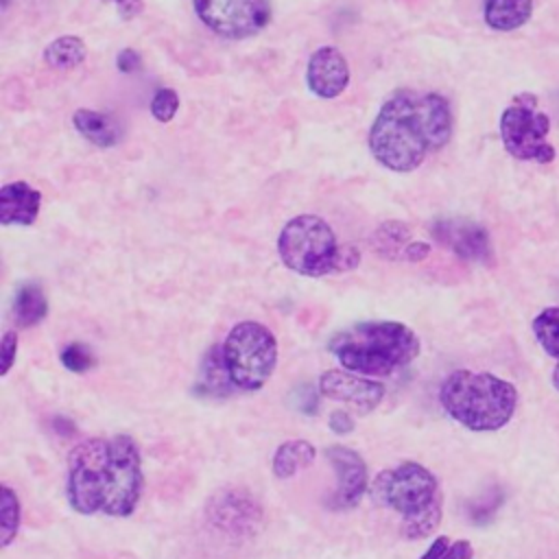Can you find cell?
Instances as JSON below:
<instances>
[{
	"label": "cell",
	"mask_w": 559,
	"mask_h": 559,
	"mask_svg": "<svg viewBox=\"0 0 559 559\" xmlns=\"http://www.w3.org/2000/svg\"><path fill=\"white\" fill-rule=\"evenodd\" d=\"M144 487L138 443L129 435L92 437L68 456L66 496L76 513L127 518Z\"/></svg>",
	"instance_id": "6da1fadb"
},
{
	"label": "cell",
	"mask_w": 559,
	"mask_h": 559,
	"mask_svg": "<svg viewBox=\"0 0 559 559\" xmlns=\"http://www.w3.org/2000/svg\"><path fill=\"white\" fill-rule=\"evenodd\" d=\"M450 138L452 111L441 94L400 90L380 107L369 131V151L384 168L411 173Z\"/></svg>",
	"instance_id": "7a4b0ae2"
},
{
	"label": "cell",
	"mask_w": 559,
	"mask_h": 559,
	"mask_svg": "<svg viewBox=\"0 0 559 559\" xmlns=\"http://www.w3.org/2000/svg\"><path fill=\"white\" fill-rule=\"evenodd\" d=\"M328 347L343 369L360 376H391L421 352L419 336L400 321L356 323L336 332Z\"/></svg>",
	"instance_id": "3957f363"
},
{
	"label": "cell",
	"mask_w": 559,
	"mask_h": 559,
	"mask_svg": "<svg viewBox=\"0 0 559 559\" xmlns=\"http://www.w3.org/2000/svg\"><path fill=\"white\" fill-rule=\"evenodd\" d=\"M439 400L445 413L461 426L489 432L511 421L518 406V391L511 382L493 373L459 369L443 380Z\"/></svg>",
	"instance_id": "277c9868"
},
{
	"label": "cell",
	"mask_w": 559,
	"mask_h": 559,
	"mask_svg": "<svg viewBox=\"0 0 559 559\" xmlns=\"http://www.w3.org/2000/svg\"><path fill=\"white\" fill-rule=\"evenodd\" d=\"M371 493L382 507L404 518L402 533L408 539L430 535L441 522L443 498L439 480L415 461H402L391 469H382L371 485Z\"/></svg>",
	"instance_id": "5b68a950"
},
{
	"label": "cell",
	"mask_w": 559,
	"mask_h": 559,
	"mask_svg": "<svg viewBox=\"0 0 559 559\" xmlns=\"http://www.w3.org/2000/svg\"><path fill=\"white\" fill-rule=\"evenodd\" d=\"M277 253L286 269L306 277H323L358 266V249L341 247L332 227L314 214L290 218L277 236Z\"/></svg>",
	"instance_id": "8992f818"
},
{
	"label": "cell",
	"mask_w": 559,
	"mask_h": 559,
	"mask_svg": "<svg viewBox=\"0 0 559 559\" xmlns=\"http://www.w3.org/2000/svg\"><path fill=\"white\" fill-rule=\"evenodd\" d=\"M229 382L240 391L262 389L277 365V341L273 332L258 321L236 323L221 347Z\"/></svg>",
	"instance_id": "52a82bcc"
},
{
	"label": "cell",
	"mask_w": 559,
	"mask_h": 559,
	"mask_svg": "<svg viewBox=\"0 0 559 559\" xmlns=\"http://www.w3.org/2000/svg\"><path fill=\"white\" fill-rule=\"evenodd\" d=\"M550 131L548 116L537 107V98L520 94L500 116V138L509 155L522 162L550 164L555 148L546 142Z\"/></svg>",
	"instance_id": "ba28073f"
},
{
	"label": "cell",
	"mask_w": 559,
	"mask_h": 559,
	"mask_svg": "<svg viewBox=\"0 0 559 559\" xmlns=\"http://www.w3.org/2000/svg\"><path fill=\"white\" fill-rule=\"evenodd\" d=\"M199 20L221 37L245 39L271 20V0H192Z\"/></svg>",
	"instance_id": "9c48e42d"
},
{
	"label": "cell",
	"mask_w": 559,
	"mask_h": 559,
	"mask_svg": "<svg viewBox=\"0 0 559 559\" xmlns=\"http://www.w3.org/2000/svg\"><path fill=\"white\" fill-rule=\"evenodd\" d=\"M319 391L336 402L349 404L356 413H371L384 397V384L354 371L328 369L319 378Z\"/></svg>",
	"instance_id": "30bf717a"
},
{
	"label": "cell",
	"mask_w": 559,
	"mask_h": 559,
	"mask_svg": "<svg viewBox=\"0 0 559 559\" xmlns=\"http://www.w3.org/2000/svg\"><path fill=\"white\" fill-rule=\"evenodd\" d=\"M432 236L454 251L463 260L472 262H489L491 260V242L485 227L465 218H439L430 227Z\"/></svg>",
	"instance_id": "8fae6325"
},
{
	"label": "cell",
	"mask_w": 559,
	"mask_h": 559,
	"mask_svg": "<svg viewBox=\"0 0 559 559\" xmlns=\"http://www.w3.org/2000/svg\"><path fill=\"white\" fill-rule=\"evenodd\" d=\"M325 459L332 463V467L336 469V478H338L334 504L341 509L356 507L369 485L367 465H365L362 456L347 445H328Z\"/></svg>",
	"instance_id": "7c38bea8"
},
{
	"label": "cell",
	"mask_w": 559,
	"mask_h": 559,
	"mask_svg": "<svg viewBox=\"0 0 559 559\" xmlns=\"http://www.w3.org/2000/svg\"><path fill=\"white\" fill-rule=\"evenodd\" d=\"M306 81L310 92L321 98L341 96L349 83V66L343 52L334 46L317 48L308 59Z\"/></svg>",
	"instance_id": "4fadbf2b"
},
{
	"label": "cell",
	"mask_w": 559,
	"mask_h": 559,
	"mask_svg": "<svg viewBox=\"0 0 559 559\" xmlns=\"http://www.w3.org/2000/svg\"><path fill=\"white\" fill-rule=\"evenodd\" d=\"M41 207V192L26 181L4 183L0 190V223L33 225Z\"/></svg>",
	"instance_id": "5bb4252c"
},
{
	"label": "cell",
	"mask_w": 559,
	"mask_h": 559,
	"mask_svg": "<svg viewBox=\"0 0 559 559\" xmlns=\"http://www.w3.org/2000/svg\"><path fill=\"white\" fill-rule=\"evenodd\" d=\"M72 124L90 144L100 148H111L122 140V127L111 114L76 109L72 116Z\"/></svg>",
	"instance_id": "9a60e30c"
},
{
	"label": "cell",
	"mask_w": 559,
	"mask_h": 559,
	"mask_svg": "<svg viewBox=\"0 0 559 559\" xmlns=\"http://www.w3.org/2000/svg\"><path fill=\"white\" fill-rule=\"evenodd\" d=\"M533 0H485V22L493 31H515L528 22Z\"/></svg>",
	"instance_id": "2e32d148"
},
{
	"label": "cell",
	"mask_w": 559,
	"mask_h": 559,
	"mask_svg": "<svg viewBox=\"0 0 559 559\" xmlns=\"http://www.w3.org/2000/svg\"><path fill=\"white\" fill-rule=\"evenodd\" d=\"M314 456H317V452L310 441H306V439L284 441L273 454V474L280 480H288L297 472L306 469L314 461Z\"/></svg>",
	"instance_id": "e0dca14e"
},
{
	"label": "cell",
	"mask_w": 559,
	"mask_h": 559,
	"mask_svg": "<svg viewBox=\"0 0 559 559\" xmlns=\"http://www.w3.org/2000/svg\"><path fill=\"white\" fill-rule=\"evenodd\" d=\"M48 312L44 288L37 282H24L13 297V319L20 328L37 325Z\"/></svg>",
	"instance_id": "ac0fdd59"
},
{
	"label": "cell",
	"mask_w": 559,
	"mask_h": 559,
	"mask_svg": "<svg viewBox=\"0 0 559 559\" xmlns=\"http://www.w3.org/2000/svg\"><path fill=\"white\" fill-rule=\"evenodd\" d=\"M85 44L76 35H63L44 48V61L52 70H72L85 59Z\"/></svg>",
	"instance_id": "d6986e66"
},
{
	"label": "cell",
	"mask_w": 559,
	"mask_h": 559,
	"mask_svg": "<svg viewBox=\"0 0 559 559\" xmlns=\"http://www.w3.org/2000/svg\"><path fill=\"white\" fill-rule=\"evenodd\" d=\"M408 242H411V229H408L406 223H400V221L382 223L373 231V238H371L373 251L382 258H389V260L404 258V249H406Z\"/></svg>",
	"instance_id": "ffe728a7"
},
{
	"label": "cell",
	"mask_w": 559,
	"mask_h": 559,
	"mask_svg": "<svg viewBox=\"0 0 559 559\" xmlns=\"http://www.w3.org/2000/svg\"><path fill=\"white\" fill-rule=\"evenodd\" d=\"M533 334L542 349L559 360V308L550 306L533 319Z\"/></svg>",
	"instance_id": "44dd1931"
},
{
	"label": "cell",
	"mask_w": 559,
	"mask_h": 559,
	"mask_svg": "<svg viewBox=\"0 0 559 559\" xmlns=\"http://www.w3.org/2000/svg\"><path fill=\"white\" fill-rule=\"evenodd\" d=\"M20 500L17 493L2 485V498H0V546L7 548L20 528Z\"/></svg>",
	"instance_id": "7402d4cb"
},
{
	"label": "cell",
	"mask_w": 559,
	"mask_h": 559,
	"mask_svg": "<svg viewBox=\"0 0 559 559\" xmlns=\"http://www.w3.org/2000/svg\"><path fill=\"white\" fill-rule=\"evenodd\" d=\"M419 559H474V548L467 539L450 542L448 537H437L430 548Z\"/></svg>",
	"instance_id": "603a6c76"
},
{
	"label": "cell",
	"mask_w": 559,
	"mask_h": 559,
	"mask_svg": "<svg viewBox=\"0 0 559 559\" xmlns=\"http://www.w3.org/2000/svg\"><path fill=\"white\" fill-rule=\"evenodd\" d=\"M59 358H61V365H63L68 371H72V373H83V371H87V369L94 365V356H92L90 347L83 345V343H70V345H66V347L61 349Z\"/></svg>",
	"instance_id": "cb8c5ba5"
},
{
	"label": "cell",
	"mask_w": 559,
	"mask_h": 559,
	"mask_svg": "<svg viewBox=\"0 0 559 559\" xmlns=\"http://www.w3.org/2000/svg\"><path fill=\"white\" fill-rule=\"evenodd\" d=\"M177 109H179V96L175 90L162 87L155 92V96L151 100V114L157 122H170L173 116L177 114Z\"/></svg>",
	"instance_id": "d4e9b609"
},
{
	"label": "cell",
	"mask_w": 559,
	"mask_h": 559,
	"mask_svg": "<svg viewBox=\"0 0 559 559\" xmlns=\"http://www.w3.org/2000/svg\"><path fill=\"white\" fill-rule=\"evenodd\" d=\"M0 354H2V376L9 373L15 356H17V334L13 330H7L2 334V343H0Z\"/></svg>",
	"instance_id": "484cf974"
},
{
	"label": "cell",
	"mask_w": 559,
	"mask_h": 559,
	"mask_svg": "<svg viewBox=\"0 0 559 559\" xmlns=\"http://www.w3.org/2000/svg\"><path fill=\"white\" fill-rule=\"evenodd\" d=\"M330 428L336 432V435H347L354 430V417L345 411H334L330 415Z\"/></svg>",
	"instance_id": "4316f807"
},
{
	"label": "cell",
	"mask_w": 559,
	"mask_h": 559,
	"mask_svg": "<svg viewBox=\"0 0 559 559\" xmlns=\"http://www.w3.org/2000/svg\"><path fill=\"white\" fill-rule=\"evenodd\" d=\"M140 63H142V59L133 48H124L116 57V66H118L120 72H133V70H138Z\"/></svg>",
	"instance_id": "83f0119b"
},
{
	"label": "cell",
	"mask_w": 559,
	"mask_h": 559,
	"mask_svg": "<svg viewBox=\"0 0 559 559\" xmlns=\"http://www.w3.org/2000/svg\"><path fill=\"white\" fill-rule=\"evenodd\" d=\"M430 253V245L424 242V240H411L404 249V260L408 262H419V260H426Z\"/></svg>",
	"instance_id": "f1b7e54d"
},
{
	"label": "cell",
	"mask_w": 559,
	"mask_h": 559,
	"mask_svg": "<svg viewBox=\"0 0 559 559\" xmlns=\"http://www.w3.org/2000/svg\"><path fill=\"white\" fill-rule=\"evenodd\" d=\"M114 4H116L118 15H120V17H124V20L135 17V15L144 9L142 0H114Z\"/></svg>",
	"instance_id": "f546056e"
},
{
	"label": "cell",
	"mask_w": 559,
	"mask_h": 559,
	"mask_svg": "<svg viewBox=\"0 0 559 559\" xmlns=\"http://www.w3.org/2000/svg\"><path fill=\"white\" fill-rule=\"evenodd\" d=\"M552 386L559 391V362H557V367L552 369Z\"/></svg>",
	"instance_id": "4dcf8cb0"
},
{
	"label": "cell",
	"mask_w": 559,
	"mask_h": 559,
	"mask_svg": "<svg viewBox=\"0 0 559 559\" xmlns=\"http://www.w3.org/2000/svg\"><path fill=\"white\" fill-rule=\"evenodd\" d=\"M111 2H114V0H111Z\"/></svg>",
	"instance_id": "1f68e13d"
}]
</instances>
